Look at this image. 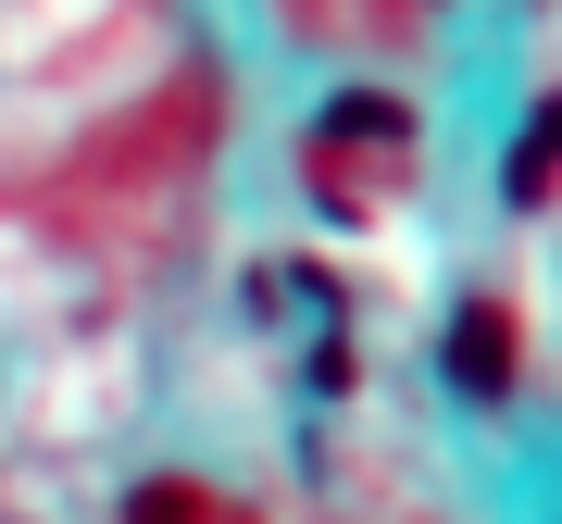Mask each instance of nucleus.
I'll return each instance as SVG.
<instances>
[{"label":"nucleus","mask_w":562,"mask_h":524,"mask_svg":"<svg viewBox=\"0 0 562 524\" xmlns=\"http://www.w3.org/2000/svg\"><path fill=\"white\" fill-rule=\"evenodd\" d=\"M513 363H525L513 300H462V312H450V338H438V375L462 387V400H513Z\"/></svg>","instance_id":"1"},{"label":"nucleus","mask_w":562,"mask_h":524,"mask_svg":"<svg viewBox=\"0 0 562 524\" xmlns=\"http://www.w3.org/2000/svg\"><path fill=\"white\" fill-rule=\"evenodd\" d=\"M550 150H562V113L538 101V113L513 125V162H501V187H513V213H538V201H550Z\"/></svg>","instance_id":"2"},{"label":"nucleus","mask_w":562,"mask_h":524,"mask_svg":"<svg viewBox=\"0 0 562 524\" xmlns=\"http://www.w3.org/2000/svg\"><path fill=\"white\" fill-rule=\"evenodd\" d=\"M125 524H201V487H138V500H125Z\"/></svg>","instance_id":"3"}]
</instances>
